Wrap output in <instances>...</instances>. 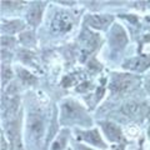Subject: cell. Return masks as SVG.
Returning a JSON list of instances; mask_svg holds the SVG:
<instances>
[{"label":"cell","mask_w":150,"mask_h":150,"mask_svg":"<svg viewBox=\"0 0 150 150\" xmlns=\"http://www.w3.org/2000/svg\"><path fill=\"white\" fill-rule=\"evenodd\" d=\"M3 145H1V149L3 150H8V143H6V139H5V137H3Z\"/></svg>","instance_id":"cell-15"},{"label":"cell","mask_w":150,"mask_h":150,"mask_svg":"<svg viewBox=\"0 0 150 150\" xmlns=\"http://www.w3.org/2000/svg\"><path fill=\"white\" fill-rule=\"evenodd\" d=\"M26 131L29 135V139L33 142L39 143L43 140L45 135V121L44 118L40 114H29L28 116V124H26Z\"/></svg>","instance_id":"cell-1"},{"label":"cell","mask_w":150,"mask_h":150,"mask_svg":"<svg viewBox=\"0 0 150 150\" xmlns=\"http://www.w3.org/2000/svg\"><path fill=\"white\" fill-rule=\"evenodd\" d=\"M135 84V78L129 74H118L111 81V89L115 93H125Z\"/></svg>","instance_id":"cell-5"},{"label":"cell","mask_w":150,"mask_h":150,"mask_svg":"<svg viewBox=\"0 0 150 150\" xmlns=\"http://www.w3.org/2000/svg\"><path fill=\"white\" fill-rule=\"evenodd\" d=\"M41 15H43V5L40 3H33L26 13L28 23L33 26H36L41 20Z\"/></svg>","instance_id":"cell-8"},{"label":"cell","mask_w":150,"mask_h":150,"mask_svg":"<svg viewBox=\"0 0 150 150\" xmlns=\"http://www.w3.org/2000/svg\"><path fill=\"white\" fill-rule=\"evenodd\" d=\"M13 150H23L20 140H15V143H14V145H13Z\"/></svg>","instance_id":"cell-13"},{"label":"cell","mask_w":150,"mask_h":150,"mask_svg":"<svg viewBox=\"0 0 150 150\" xmlns=\"http://www.w3.org/2000/svg\"><path fill=\"white\" fill-rule=\"evenodd\" d=\"M76 138L81 142H85L90 145H94L96 148H101V149H106L108 145L105 144V142L103 140L101 135L99 133V130L93 129V130H80L78 131Z\"/></svg>","instance_id":"cell-4"},{"label":"cell","mask_w":150,"mask_h":150,"mask_svg":"<svg viewBox=\"0 0 150 150\" xmlns=\"http://www.w3.org/2000/svg\"><path fill=\"white\" fill-rule=\"evenodd\" d=\"M112 150H123V148H120V146H118V148H114Z\"/></svg>","instance_id":"cell-16"},{"label":"cell","mask_w":150,"mask_h":150,"mask_svg":"<svg viewBox=\"0 0 150 150\" xmlns=\"http://www.w3.org/2000/svg\"><path fill=\"white\" fill-rule=\"evenodd\" d=\"M84 116V109L74 100H65L62 104V118L65 121L80 120Z\"/></svg>","instance_id":"cell-2"},{"label":"cell","mask_w":150,"mask_h":150,"mask_svg":"<svg viewBox=\"0 0 150 150\" xmlns=\"http://www.w3.org/2000/svg\"><path fill=\"white\" fill-rule=\"evenodd\" d=\"M111 21H112V16L108 15V14H91L88 18L89 26L98 30H105L111 24Z\"/></svg>","instance_id":"cell-6"},{"label":"cell","mask_w":150,"mask_h":150,"mask_svg":"<svg viewBox=\"0 0 150 150\" xmlns=\"http://www.w3.org/2000/svg\"><path fill=\"white\" fill-rule=\"evenodd\" d=\"M149 65H150V56H143V58H135V59H131L129 62H126L124 64V68L140 71V70L146 69Z\"/></svg>","instance_id":"cell-9"},{"label":"cell","mask_w":150,"mask_h":150,"mask_svg":"<svg viewBox=\"0 0 150 150\" xmlns=\"http://www.w3.org/2000/svg\"><path fill=\"white\" fill-rule=\"evenodd\" d=\"M24 28V23L20 21V20H11V21H8L3 23V31L4 33H8V34H14V33H18L23 30Z\"/></svg>","instance_id":"cell-10"},{"label":"cell","mask_w":150,"mask_h":150,"mask_svg":"<svg viewBox=\"0 0 150 150\" xmlns=\"http://www.w3.org/2000/svg\"><path fill=\"white\" fill-rule=\"evenodd\" d=\"M76 150H93V149L88 148V146H85V145H83V144H78Z\"/></svg>","instance_id":"cell-14"},{"label":"cell","mask_w":150,"mask_h":150,"mask_svg":"<svg viewBox=\"0 0 150 150\" xmlns=\"http://www.w3.org/2000/svg\"><path fill=\"white\" fill-rule=\"evenodd\" d=\"M101 128L104 130L105 135L111 140V142H116V143L124 142V134L116 124L111 123V121H103Z\"/></svg>","instance_id":"cell-7"},{"label":"cell","mask_w":150,"mask_h":150,"mask_svg":"<svg viewBox=\"0 0 150 150\" xmlns=\"http://www.w3.org/2000/svg\"><path fill=\"white\" fill-rule=\"evenodd\" d=\"M13 79V70L9 65H4L3 67V84L5 85L8 81H10Z\"/></svg>","instance_id":"cell-12"},{"label":"cell","mask_w":150,"mask_h":150,"mask_svg":"<svg viewBox=\"0 0 150 150\" xmlns=\"http://www.w3.org/2000/svg\"><path fill=\"white\" fill-rule=\"evenodd\" d=\"M50 26H51V30L54 33H58V34H64V33L70 31L73 28L71 15L65 11L56 13L53 18V20H51Z\"/></svg>","instance_id":"cell-3"},{"label":"cell","mask_w":150,"mask_h":150,"mask_svg":"<svg viewBox=\"0 0 150 150\" xmlns=\"http://www.w3.org/2000/svg\"><path fill=\"white\" fill-rule=\"evenodd\" d=\"M65 144H67V137L64 135H60V137L56 138V140L53 143V146H51V150H63Z\"/></svg>","instance_id":"cell-11"}]
</instances>
